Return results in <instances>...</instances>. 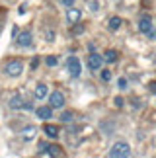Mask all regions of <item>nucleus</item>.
Listing matches in <instances>:
<instances>
[{"label": "nucleus", "instance_id": "f257e3e1", "mask_svg": "<svg viewBox=\"0 0 156 158\" xmlns=\"http://www.w3.org/2000/svg\"><path fill=\"white\" fill-rule=\"evenodd\" d=\"M107 156H111V158H127V156H131V147H129V143H125V141L113 143V147L109 148Z\"/></svg>", "mask_w": 156, "mask_h": 158}, {"label": "nucleus", "instance_id": "f03ea898", "mask_svg": "<svg viewBox=\"0 0 156 158\" xmlns=\"http://www.w3.org/2000/svg\"><path fill=\"white\" fill-rule=\"evenodd\" d=\"M4 72L8 74L10 78H18L23 72V63L20 59H10L8 63L4 64Z\"/></svg>", "mask_w": 156, "mask_h": 158}, {"label": "nucleus", "instance_id": "7ed1b4c3", "mask_svg": "<svg viewBox=\"0 0 156 158\" xmlns=\"http://www.w3.org/2000/svg\"><path fill=\"white\" fill-rule=\"evenodd\" d=\"M67 70H68V74L72 76V78H78V76H80L82 64H80V60H78V57H68V59H67Z\"/></svg>", "mask_w": 156, "mask_h": 158}, {"label": "nucleus", "instance_id": "20e7f679", "mask_svg": "<svg viewBox=\"0 0 156 158\" xmlns=\"http://www.w3.org/2000/svg\"><path fill=\"white\" fill-rule=\"evenodd\" d=\"M64 102H67V98H64L63 92H59V90H55V92L49 94V106L53 109H61L64 107Z\"/></svg>", "mask_w": 156, "mask_h": 158}, {"label": "nucleus", "instance_id": "39448f33", "mask_svg": "<svg viewBox=\"0 0 156 158\" xmlns=\"http://www.w3.org/2000/svg\"><path fill=\"white\" fill-rule=\"evenodd\" d=\"M104 63H105V60H104V57H101V55H98V53L88 55V69L92 70V72L101 70V64H104Z\"/></svg>", "mask_w": 156, "mask_h": 158}, {"label": "nucleus", "instance_id": "423d86ee", "mask_svg": "<svg viewBox=\"0 0 156 158\" xmlns=\"http://www.w3.org/2000/svg\"><path fill=\"white\" fill-rule=\"evenodd\" d=\"M39 154L41 156H61V150L55 144H47V143H39Z\"/></svg>", "mask_w": 156, "mask_h": 158}, {"label": "nucleus", "instance_id": "0eeeda50", "mask_svg": "<svg viewBox=\"0 0 156 158\" xmlns=\"http://www.w3.org/2000/svg\"><path fill=\"white\" fill-rule=\"evenodd\" d=\"M16 43L20 45V47H23V49H26V47H31L33 45V35H31V31H22L20 33V37H16Z\"/></svg>", "mask_w": 156, "mask_h": 158}, {"label": "nucleus", "instance_id": "6e6552de", "mask_svg": "<svg viewBox=\"0 0 156 158\" xmlns=\"http://www.w3.org/2000/svg\"><path fill=\"white\" fill-rule=\"evenodd\" d=\"M35 117H39L41 121H49L53 117V107L51 106H41L35 109Z\"/></svg>", "mask_w": 156, "mask_h": 158}, {"label": "nucleus", "instance_id": "1a4fd4ad", "mask_svg": "<svg viewBox=\"0 0 156 158\" xmlns=\"http://www.w3.org/2000/svg\"><path fill=\"white\" fill-rule=\"evenodd\" d=\"M20 135H22L23 141H33L35 135H37V127H35V125H26V127L20 131Z\"/></svg>", "mask_w": 156, "mask_h": 158}, {"label": "nucleus", "instance_id": "9d476101", "mask_svg": "<svg viewBox=\"0 0 156 158\" xmlns=\"http://www.w3.org/2000/svg\"><path fill=\"white\" fill-rule=\"evenodd\" d=\"M82 20V12L78 10V8H72V6H70V8H67V22L68 23H78Z\"/></svg>", "mask_w": 156, "mask_h": 158}, {"label": "nucleus", "instance_id": "9b49d317", "mask_svg": "<svg viewBox=\"0 0 156 158\" xmlns=\"http://www.w3.org/2000/svg\"><path fill=\"white\" fill-rule=\"evenodd\" d=\"M12 109H20V107H26V109H29V107H31V106H29V104H26V102H23V98H22V96L20 94H14V96H12V98H10V104H8Z\"/></svg>", "mask_w": 156, "mask_h": 158}, {"label": "nucleus", "instance_id": "f8f14e48", "mask_svg": "<svg viewBox=\"0 0 156 158\" xmlns=\"http://www.w3.org/2000/svg\"><path fill=\"white\" fill-rule=\"evenodd\" d=\"M150 29H152V20H150V16H141V20H139V31L146 35Z\"/></svg>", "mask_w": 156, "mask_h": 158}, {"label": "nucleus", "instance_id": "ddd939ff", "mask_svg": "<svg viewBox=\"0 0 156 158\" xmlns=\"http://www.w3.org/2000/svg\"><path fill=\"white\" fill-rule=\"evenodd\" d=\"M43 133H45V137L47 139H59V127L57 125H51V123H45L43 125Z\"/></svg>", "mask_w": 156, "mask_h": 158}, {"label": "nucleus", "instance_id": "4468645a", "mask_svg": "<svg viewBox=\"0 0 156 158\" xmlns=\"http://www.w3.org/2000/svg\"><path fill=\"white\" fill-rule=\"evenodd\" d=\"M33 96H35V100H43L49 96V88H47V84H37L33 90Z\"/></svg>", "mask_w": 156, "mask_h": 158}, {"label": "nucleus", "instance_id": "2eb2a0df", "mask_svg": "<svg viewBox=\"0 0 156 158\" xmlns=\"http://www.w3.org/2000/svg\"><path fill=\"white\" fill-rule=\"evenodd\" d=\"M121 23H123V20L119 16H113V18H109V20H107V27L111 29V31H117L119 27H121Z\"/></svg>", "mask_w": 156, "mask_h": 158}, {"label": "nucleus", "instance_id": "dca6fc26", "mask_svg": "<svg viewBox=\"0 0 156 158\" xmlns=\"http://www.w3.org/2000/svg\"><path fill=\"white\" fill-rule=\"evenodd\" d=\"M117 59H119V53H117V51H113V49L105 51V55H104V60H105V63H115Z\"/></svg>", "mask_w": 156, "mask_h": 158}, {"label": "nucleus", "instance_id": "f3484780", "mask_svg": "<svg viewBox=\"0 0 156 158\" xmlns=\"http://www.w3.org/2000/svg\"><path fill=\"white\" fill-rule=\"evenodd\" d=\"M72 119H74V113L72 111H63L61 113V121H63V123H70Z\"/></svg>", "mask_w": 156, "mask_h": 158}, {"label": "nucleus", "instance_id": "a211bd4d", "mask_svg": "<svg viewBox=\"0 0 156 158\" xmlns=\"http://www.w3.org/2000/svg\"><path fill=\"white\" fill-rule=\"evenodd\" d=\"M57 63H59V60H57V57H55V55H49V57L45 59V64H47V66H55Z\"/></svg>", "mask_w": 156, "mask_h": 158}, {"label": "nucleus", "instance_id": "6ab92c4d", "mask_svg": "<svg viewBox=\"0 0 156 158\" xmlns=\"http://www.w3.org/2000/svg\"><path fill=\"white\" fill-rule=\"evenodd\" d=\"M101 80H104V82H109L111 80V70H101Z\"/></svg>", "mask_w": 156, "mask_h": 158}, {"label": "nucleus", "instance_id": "aec40b11", "mask_svg": "<svg viewBox=\"0 0 156 158\" xmlns=\"http://www.w3.org/2000/svg\"><path fill=\"white\" fill-rule=\"evenodd\" d=\"M117 86H119V90H127V78L121 76V78L117 80Z\"/></svg>", "mask_w": 156, "mask_h": 158}, {"label": "nucleus", "instance_id": "412c9836", "mask_svg": "<svg viewBox=\"0 0 156 158\" xmlns=\"http://www.w3.org/2000/svg\"><path fill=\"white\" fill-rule=\"evenodd\" d=\"M59 2H61L64 8H70V6H74V0H59Z\"/></svg>", "mask_w": 156, "mask_h": 158}, {"label": "nucleus", "instance_id": "4be33fe9", "mask_svg": "<svg viewBox=\"0 0 156 158\" xmlns=\"http://www.w3.org/2000/svg\"><path fill=\"white\" fill-rule=\"evenodd\" d=\"M90 10H92V12L100 10V4H98V2H90Z\"/></svg>", "mask_w": 156, "mask_h": 158}, {"label": "nucleus", "instance_id": "5701e85b", "mask_svg": "<svg viewBox=\"0 0 156 158\" xmlns=\"http://www.w3.org/2000/svg\"><path fill=\"white\" fill-rule=\"evenodd\" d=\"M37 64H39V59H37V57H35V59L31 60V69L35 70V69H37Z\"/></svg>", "mask_w": 156, "mask_h": 158}, {"label": "nucleus", "instance_id": "b1692460", "mask_svg": "<svg viewBox=\"0 0 156 158\" xmlns=\"http://www.w3.org/2000/svg\"><path fill=\"white\" fill-rule=\"evenodd\" d=\"M146 35H148V37H150V39H156V29H150V31H148Z\"/></svg>", "mask_w": 156, "mask_h": 158}, {"label": "nucleus", "instance_id": "393cba45", "mask_svg": "<svg viewBox=\"0 0 156 158\" xmlns=\"http://www.w3.org/2000/svg\"><path fill=\"white\" fill-rule=\"evenodd\" d=\"M115 106L121 107V106H123V98H115Z\"/></svg>", "mask_w": 156, "mask_h": 158}, {"label": "nucleus", "instance_id": "a878e982", "mask_svg": "<svg viewBox=\"0 0 156 158\" xmlns=\"http://www.w3.org/2000/svg\"><path fill=\"white\" fill-rule=\"evenodd\" d=\"M150 92L156 94V82H150Z\"/></svg>", "mask_w": 156, "mask_h": 158}]
</instances>
